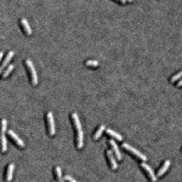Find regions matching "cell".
I'll use <instances>...</instances> for the list:
<instances>
[{
	"label": "cell",
	"instance_id": "6da1fadb",
	"mask_svg": "<svg viewBox=\"0 0 182 182\" xmlns=\"http://www.w3.org/2000/svg\"><path fill=\"white\" fill-rule=\"evenodd\" d=\"M74 123H75L76 129L77 130V147L81 149L83 147V131L81 127V124L76 113H73L72 115Z\"/></svg>",
	"mask_w": 182,
	"mask_h": 182
},
{
	"label": "cell",
	"instance_id": "7a4b0ae2",
	"mask_svg": "<svg viewBox=\"0 0 182 182\" xmlns=\"http://www.w3.org/2000/svg\"><path fill=\"white\" fill-rule=\"evenodd\" d=\"M122 147H124L125 150H128V151L130 152V153H132V154L136 155V156L138 157L139 159L142 160L143 161L145 162L147 160V158L145 155L141 153V152H140L138 150H136V148L131 146L130 145H129L128 143H123L122 144Z\"/></svg>",
	"mask_w": 182,
	"mask_h": 182
},
{
	"label": "cell",
	"instance_id": "3957f363",
	"mask_svg": "<svg viewBox=\"0 0 182 182\" xmlns=\"http://www.w3.org/2000/svg\"><path fill=\"white\" fill-rule=\"evenodd\" d=\"M25 63L27 64V67L29 68V70H30L31 75H32V82L33 85H36L38 83V76H37L36 71L35 69L34 65H33V62L31 61V59H27L25 60Z\"/></svg>",
	"mask_w": 182,
	"mask_h": 182
},
{
	"label": "cell",
	"instance_id": "277c9868",
	"mask_svg": "<svg viewBox=\"0 0 182 182\" xmlns=\"http://www.w3.org/2000/svg\"><path fill=\"white\" fill-rule=\"evenodd\" d=\"M47 120H48V124H49V131L50 135L53 136L55 133V125L54 122V119L53 113L51 111L48 112L47 113Z\"/></svg>",
	"mask_w": 182,
	"mask_h": 182
},
{
	"label": "cell",
	"instance_id": "5b68a950",
	"mask_svg": "<svg viewBox=\"0 0 182 182\" xmlns=\"http://www.w3.org/2000/svg\"><path fill=\"white\" fill-rule=\"evenodd\" d=\"M140 166L145 170H146V172L148 173V175H149V176L150 177L152 181L155 182L157 181V180H158L157 179V176H155L154 170L152 169L149 165H148L147 164H146L145 162H142L140 164Z\"/></svg>",
	"mask_w": 182,
	"mask_h": 182
},
{
	"label": "cell",
	"instance_id": "8992f818",
	"mask_svg": "<svg viewBox=\"0 0 182 182\" xmlns=\"http://www.w3.org/2000/svg\"><path fill=\"white\" fill-rule=\"evenodd\" d=\"M8 135L11 137H12V138L14 139V141H15L18 146H20L21 147H25V143L23 142V140H22L21 138H19V136H18L13 130H8Z\"/></svg>",
	"mask_w": 182,
	"mask_h": 182
},
{
	"label": "cell",
	"instance_id": "52a82bcc",
	"mask_svg": "<svg viewBox=\"0 0 182 182\" xmlns=\"http://www.w3.org/2000/svg\"><path fill=\"white\" fill-rule=\"evenodd\" d=\"M106 154H107L108 158H109V160L110 162L111 168H112L113 170L117 169V167H118V165H117L116 160L114 157L112 151H111V150H107L106 151Z\"/></svg>",
	"mask_w": 182,
	"mask_h": 182
},
{
	"label": "cell",
	"instance_id": "ba28073f",
	"mask_svg": "<svg viewBox=\"0 0 182 182\" xmlns=\"http://www.w3.org/2000/svg\"><path fill=\"white\" fill-rule=\"evenodd\" d=\"M109 143L111 145V146L112 147V149L114 151L115 154H116L117 160H121L122 157H121V155L120 153V150H119V147L117 146V143H116V141H115L113 139H111L109 140Z\"/></svg>",
	"mask_w": 182,
	"mask_h": 182
},
{
	"label": "cell",
	"instance_id": "9c48e42d",
	"mask_svg": "<svg viewBox=\"0 0 182 182\" xmlns=\"http://www.w3.org/2000/svg\"><path fill=\"white\" fill-rule=\"evenodd\" d=\"M14 170V163H10L8 167V170H7V174H6V181L8 182H10L12 180Z\"/></svg>",
	"mask_w": 182,
	"mask_h": 182
},
{
	"label": "cell",
	"instance_id": "30bf717a",
	"mask_svg": "<svg viewBox=\"0 0 182 182\" xmlns=\"http://www.w3.org/2000/svg\"><path fill=\"white\" fill-rule=\"evenodd\" d=\"M170 165V160H166L164 163V165H163V166L158 170V172L157 173V176L158 177H161L162 175H164L166 172V170H168Z\"/></svg>",
	"mask_w": 182,
	"mask_h": 182
},
{
	"label": "cell",
	"instance_id": "8fae6325",
	"mask_svg": "<svg viewBox=\"0 0 182 182\" xmlns=\"http://www.w3.org/2000/svg\"><path fill=\"white\" fill-rule=\"evenodd\" d=\"M14 51H10L8 52V55H6V57L5 58L4 60H3V63H2V66H1V68H0V70H1V72L3 70V68L7 65V64L9 62V61L11 59V58H12L13 57V55H14Z\"/></svg>",
	"mask_w": 182,
	"mask_h": 182
},
{
	"label": "cell",
	"instance_id": "7c38bea8",
	"mask_svg": "<svg viewBox=\"0 0 182 182\" xmlns=\"http://www.w3.org/2000/svg\"><path fill=\"white\" fill-rule=\"evenodd\" d=\"M21 24L23 25V27L25 29V30L26 33H27V35H30L32 33V29L30 27V26H29V24L28 23L27 20L26 19V18H23L21 20Z\"/></svg>",
	"mask_w": 182,
	"mask_h": 182
},
{
	"label": "cell",
	"instance_id": "4fadbf2b",
	"mask_svg": "<svg viewBox=\"0 0 182 182\" xmlns=\"http://www.w3.org/2000/svg\"><path fill=\"white\" fill-rule=\"evenodd\" d=\"M106 132L107 134H109V135H111V136H113V137H115L116 139H117L118 140H123V137H122V136L121 135H120V134L116 132H115L114 130H111L110 128H107L106 130Z\"/></svg>",
	"mask_w": 182,
	"mask_h": 182
},
{
	"label": "cell",
	"instance_id": "5bb4252c",
	"mask_svg": "<svg viewBox=\"0 0 182 182\" xmlns=\"http://www.w3.org/2000/svg\"><path fill=\"white\" fill-rule=\"evenodd\" d=\"M105 125H101L99 127V128L98 129V130L96 131V132L95 133V135L94 136V139H98L100 136L102 135V134L103 132V131L105 130Z\"/></svg>",
	"mask_w": 182,
	"mask_h": 182
},
{
	"label": "cell",
	"instance_id": "9a60e30c",
	"mask_svg": "<svg viewBox=\"0 0 182 182\" xmlns=\"http://www.w3.org/2000/svg\"><path fill=\"white\" fill-rule=\"evenodd\" d=\"M55 174H56L57 180L59 182H64V180H63V178H62V173H61V169L60 167L57 166L55 168Z\"/></svg>",
	"mask_w": 182,
	"mask_h": 182
},
{
	"label": "cell",
	"instance_id": "2e32d148",
	"mask_svg": "<svg viewBox=\"0 0 182 182\" xmlns=\"http://www.w3.org/2000/svg\"><path fill=\"white\" fill-rule=\"evenodd\" d=\"M2 152H5L7 150V140L4 134H2Z\"/></svg>",
	"mask_w": 182,
	"mask_h": 182
},
{
	"label": "cell",
	"instance_id": "e0dca14e",
	"mask_svg": "<svg viewBox=\"0 0 182 182\" xmlns=\"http://www.w3.org/2000/svg\"><path fill=\"white\" fill-rule=\"evenodd\" d=\"M14 68V64H10L8 66V68H7L5 70H4V72H3V77H6L7 76H8L9 74L11 72V71L13 70V68Z\"/></svg>",
	"mask_w": 182,
	"mask_h": 182
},
{
	"label": "cell",
	"instance_id": "ac0fdd59",
	"mask_svg": "<svg viewBox=\"0 0 182 182\" xmlns=\"http://www.w3.org/2000/svg\"><path fill=\"white\" fill-rule=\"evenodd\" d=\"M85 64L87 66H97L99 65V62L96 60H92V59H89L86 62Z\"/></svg>",
	"mask_w": 182,
	"mask_h": 182
},
{
	"label": "cell",
	"instance_id": "d6986e66",
	"mask_svg": "<svg viewBox=\"0 0 182 182\" xmlns=\"http://www.w3.org/2000/svg\"><path fill=\"white\" fill-rule=\"evenodd\" d=\"M182 76V70L181 71H180V72H178L177 75H175L173 77H172V79H171V82L172 83H174V82H175L176 81H177L179 79H180V78Z\"/></svg>",
	"mask_w": 182,
	"mask_h": 182
},
{
	"label": "cell",
	"instance_id": "ffe728a7",
	"mask_svg": "<svg viewBox=\"0 0 182 182\" xmlns=\"http://www.w3.org/2000/svg\"><path fill=\"white\" fill-rule=\"evenodd\" d=\"M2 134H4L6 130V127H7V121L5 119H3L2 122Z\"/></svg>",
	"mask_w": 182,
	"mask_h": 182
},
{
	"label": "cell",
	"instance_id": "44dd1931",
	"mask_svg": "<svg viewBox=\"0 0 182 182\" xmlns=\"http://www.w3.org/2000/svg\"><path fill=\"white\" fill-rule=\"evenodd\" d=\"M64 179L68 182H79V181H78L74 179L73 177H72L71 176H70V175H65Z\"/></svg>",
	"mask_w": 182,
	"mask_h": 182
},
{
	"label": "cell",
	"instance_id": "7402d4cb",
	"mask_svg": "<svg viewBox=\"0 0 182 182\" xmlns=\"http://www.w3.org/2000/svg\"><path fill=\"white\" fill-rule=\"evenodd\" d=\"M177 86H178V87L182 86V79H181V81H180V82H178V83H177Z\"/></svg>",
	"mask_w": 182,
	"mask_h": 182
},
{
	"label": "cell",
	"instance_id": "603a6c76",
	"mask_svg": "<svg viewBox=\"0 0 182 182\" xmlns=\"http://www.w3.org/2000/svg\"><path fill=\"white\" fill-rule=\"evenodd\" d=\"M3 51H1V53H0V58H2V56H3Z\"/></svg>",
	"mask_w": 182,
	"mask_h": 182
},
{
	"label": "cell",
	"instance_id": "cb8c5ba5",
	"mask_svg": "<svg viewBox=\"0 0 182 182\" xmlns=\"http://www.w3.org/2000/svg\"><path fill=\"white\" fill-rule=\"evenodd\" d=\"M53 182H56V181H53Z\"/></svg>",
	"mask_w": 182,
	"mask_h": 182
}]
</instances>
